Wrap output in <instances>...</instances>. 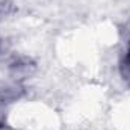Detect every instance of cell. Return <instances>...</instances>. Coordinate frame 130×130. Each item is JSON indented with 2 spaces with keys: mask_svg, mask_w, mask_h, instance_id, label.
Returning <instances> with one entry per match:
<instances>
[{
  "mask_svg": "<svg viewBox=\"0 0 130 130\" xmlns=\"http://www.w3.org/2000/svg\"><path fill=\"white\" fill-rule=\"evenodd\" d=\"M120 73H121V77L130 83V45L127 47V50L124 52L120 61Z\"/></svg>",
  "mask_w": 130,
  "mask_h": 130,
  "instance_id": "cell-1",
  "label": "cell"
}]
</instances>
